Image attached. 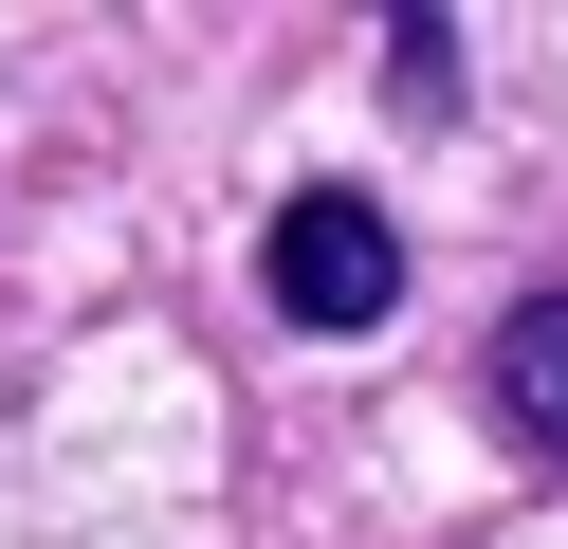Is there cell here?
I'll use <instances>...</instances> for the list:
<instances>
[{
  "label": "cell",
  "instance_id": "obj_1",
  "mask_svg": "<svg viewBox=\"0 0 568 549\" xmlns=\"http://www.w3.org/2000/svg\"><path fill=\"white\" fill-rule=\"evenodd\" d=\"M257 293L294 329H385V293H404V220L367 202V183H294V202H275V238H257Z\"/></svg>",
  "mask_w": 568,
  "mask_h": 549
},
{
  "label": "cell",
  "instance_id": "obj_2",
  "mask_svg": "<svg viewBox=\"0 0 568 549\" xmlns=\"http://www.w3.org/2000/svg\"><path fill=\"white\" fill-rule=\"evenodd\" d=\"M495 421H514V458L568 476V293H531V312L495 329Z\"/></svg>",
  "mask_w": 568,
  "mask_h": 549
},
{
  "label": "cell",
  "instance_id": "obj_3",
  "mask_svg": "<svg viewBox=\"0 0 568 549\" xmlns=\"http://www.w3.org/2000/svg\"><path fill=\"white\" fill-rule=\"evenodd\" d=\"M385 92L440 110V92H458V37H440V19H404V37H385Z\"/></svg>",
  "mask_w": 568,
  "mask_h": 549
}]
</instances>
